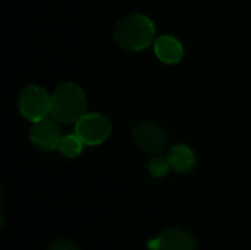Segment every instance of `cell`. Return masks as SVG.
I'll return each instance as SVG.
<instances>
[{
	"mask_svg": "<svg viewBox=\"0 0 251 250\" xmlns=\"http://www.w3.org/2000/svg\"><path fill=\"white\" fill-rule=\"evenodd\" d=\"M113 37L116 44L124 50L140 52L154 43L156 28L149 16L143 13H131L116 24Z\"/></svg>",
	"mask_w": 251,
	"mask_h": 250,
	"instance_id": "6da1fadb",
	"label": "cell"
},
{
	"mask_svg": "<svg viewBox=\"0 0 251 250\" xmlns=\"http://www.w3.org/2000/svg\"><path fill=\"white\" fill-rule=\"evenodd\" d=\"M87 113V97L75 83H62L51 93L50 115L62 124H76Z\"/></svg>",
	"mask_w": 251,
	"mask_h": 250,
	"instance_id": "7a4b0ae2",
	"label": "cell"
},
{
	"mask_svg": "<svg viewBox=\"0 0 251 250\" xmlns=\"http://www.w3.org/2000/svg\"><path fill=\"white\" fill-rule=\"evenodd\" d=\"M50 99L51 94H49L43 87L29 84L19 94V112L25 119L38 122L50 115Z\"/></svg>",
	"mask_w": 251,
	"mask_h": 250,
	"instance_id": "3957f363",
	"label": "cell"
},
{
	"mask_svg": "<svg viewBox=\"0 0 251 250\" xmlns=\"http://www.w3.org/2000/svg\"><path fill=\"white\" fill-rule=\"evenodd\" d=\"M112 124L107 116L101 113H85L75 124V134L88 146L101 144L109 139Z\"/></svg>",
	"mask_w": 251,
	"mask_h": 250,
	"instance_id": "277c9868",
	"label": "cell"
},
{
	"mask_svg": "<svg viewBox=\"0 0 251 250\" xmlns=\"http://www.w3.org/2000/svg\"><path fill=\"white\" fill-rule=\"evenodd\" d=\"M132 137L137 146L150 155H160L168 146L166 130L154 121L140 122L134 128Z\"/></svg>",
	"mask_w": 251,
	"mask_h": 250,
	"instance_id": "5b68a950",
	"label": "cell"
},
{
	"mask_svg": "<svg viewBox=\"0 0 251 250\" xmlns=\"http://www.w3.org/2000/svg\"><path fill=\"white\" fill-rule=\"evenodd\" d=\"M63 134L56 119H41L38 122H34V125L29 130V139L31 143L44 152H51L59 149L60 140Z\"/></svg>",
	"mask_w": 251,
	"mask_h": 250,
	"instance_id": "8992f818",
	"label": "cell"
},
{
	"mask_svg": "<svg viewBox=\"0 0 251 250\" xmlns=\"http://www.w3.org/2000/svg\"><path fill=\"white\" fill-rule=\"evenodd\" d=\"M149 248L151 250H196V240L188 231L174 227L151 240Z\"/></svg>",
	"mask_w": 251,
	"mask_h": 250,
	"instance_id": "52a82bcc",
	"label": "cell"
},
{
	"mask_svg": "<svg viewBox=\"0 0 251 250\" xmlns=\"http://www.w3.org/2000/svg\"><path fill=\"white\" fill-rule=\"evenodd\" d=\"M157 59L166 65H175L184 57V46L174 35H159L153 43Z\"/></svg>",
	"mask_w": 251,
	"mask_h": 250,
	"instance_id": "ba28073f",
	"label": "cell"
},
{
	"mask_svg": "<svg viewBox=\"0 0 251 250\" xmlns=\"http://www.w3.org/2000/svg\"><path fill=\"white\" fill-rule=\"evenodd\" d=\"M168 161L171 164V168L178 172H190L197 165V156L194 150L184 144L174 146L168 153Z\"/></svg>",
	"mask_w": 251,
	"mask_h": 250,
	"instance_id": "9c48e42d",
	"label": "cell"
},
{
	"mask_svg": "<svg viewBox=\"0 0 251 250\" xmlns=\"http://www.w3.org/2000/svg\"><path fill=\"white\" fill-rule=\"evenodd\" d=\"M84 141L76 134H66L62 137L59 144V152L68 159H75L82 153Z\"/></svg>",
	"mask_w": 251,
	"mask_h": 250,
	"instance_id": "30bf717a",
	"label": "cell"
},
{
	"mask_svg": "<svg viewBox=\"0 0 251 250\" xmlns=\"http://www.w3.org/2000/svg\"><path fill=\"white\" fill-rule=\"evenodd\" d=\"M169 169H172V168H171V164H169L168 158H160V156H157V158H153V159L149 162V172H150L151 177H154V178H162V177H165V175L169 172Z\"/></svg>",
	"mask_w": 251,
	"mask_h": 250,
	"instance_id": "8fae6325",
	"label": "cell"
},
{
	"mask_svg": "<svg viewBox=\"0 0 251 250\" xmlns=\"http://www.w3.org/2000/svg\"><path fill=\"white\" fill-rule=\"evenodd\" d=\"M49 250H79L76 245L69 240H56L50 245Z\"/></svg>",
	"mask_w": 251,
	"mask_h": 250,
	"instance_id": "7c38bea8",
	"label": "cell"
}]
</instances>
